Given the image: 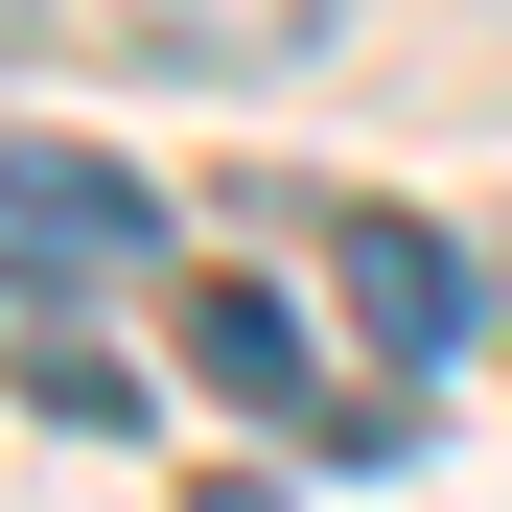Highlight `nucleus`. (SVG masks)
Segmentation results:
<instances>
[{
	"label": "nucleus",
	"instance_id": "nucleus-1",
	"mask_svg": "<svg viewBox=\"0 0 512 512\" xmlns=\"http://www.w3.org/2000/svg\"><path fill=\"white\" fill-rule=\"evenodd\" d=\"M187 373H210L233 419H280V443H350V466H396V419H373V396H326V373H303V326L256 303V280H187Z\"/></svg>",
	"mask_w": 512,
	"mask_h": 512
},
{
	"label": "nucleus",
	"instance_id": "nucleus-2",
	"mask_svg": "<svg viewBox=\"0 0 512 512\" xmlns=\"http://www.w3.org/2000/svg\"><path fill=\"white\" fill-rule=\"evenodd\" d=\"M0 256H47V280H117V256H163V187L94 140H0Z\"/></svg>",
	"mask_w": 512,
	"mask_h": 512
},
{
	"label": "nucleus",
	"instance_id": "nucleus-3",
	"mask_svg": "<svg viewBox=\"0 0 512 512\" xmlns=\"http://www.w3.org/2000/svg\"><path fill=\"white\" fill-rule=\"evenodd\" d=\"M326 303H350L373 373H443V350H466V256L419 233V210H350V233H326Z\"/></svg>",
	"mask_w": 512,
	"mask_h": 512
},
{
	"label": "nucleus",
	"instance_id": "nucleus-4",
	"mask_svg": "<svg viewBox=\"0 0 512 512\" xmlns=\"http://www.w3.org/2000/svg\"><path fill=\"white\" fill-rule=\"evenodd\" d=\"M117 24H140L163 70H280V47L326 24V0H117Z\"/></svg>",
	"mask_w": 512,
	"mask_h": 512
},
{
	"label": "nucleus",
	"instance_id": "nucleus-5",
	"mask_svg": "<svg viewBox=\"0 0 512 512\" xmlns=\"http://www.w3.org/2000/svg\"><path fill=\"white\" fill-rule=\"evenodd\" d=\"M0 373H24L47 419H94V443H117V419H140V373H94V350H70V326H0Z\"/></svg>",
	"mask_w": 512,
	"mask_h": 512
},
{
	"label": "nucleus",
	"instance_id": "nucleus-6",
	"mask_svg": "<svg viewBox=\"0 0 512 512\" xmlns=\"http://www.w3.org/2000/svg\"><path fill=\"white\" fill-rule=\"evenodd\" d=\"M210 512H280V489H210Z\"/></svg>",
	"mask_w": 512,
	"mask_h": 512
}]
</instances>
